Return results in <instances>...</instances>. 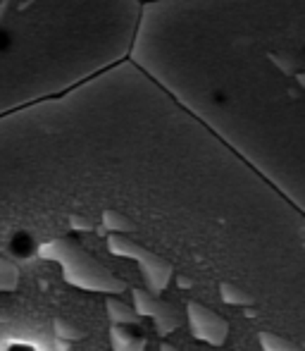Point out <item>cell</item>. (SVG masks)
I'll return each instance as SVG.
<instances>
[{
    "mask_svg": "<svg viewBox=\"0 0 305 351\" xmlns=\"http://www.w3.org/2000/svg\"><path fill=\"white\" fill-rule=\"evenodd\" d=\"M160 351H184V349L174 347V344H170V342H162V347H160Z\"/></svg>",
    "mask_w": 305,
    "mask_h": 351,
    "instance_id": "cell-15",
    "label": "cell"
},
{
    "mask_svg": "<svg viewBox=\"0 0 305 351\" xmlns=\"http://www.w3.org/2000/svg\"><path fill=\"white\" fill-rule=\"evenodd\" d=\"M55 347H57V351H70V342H65V339H57Z\"/></svg>",
    "mask_w": 305,
    "mask_h": 351,
    "instance_id": "cell-14",
    "label": "cell"
},
{
    "mask_svg": "<svg viewBox=\"0 0 305 351\" xmlns=\"http://www.w3.org/2000/svg\"><path fill=\"white\" fill-rule=\"evenodd\" d=\"M107 251L115 256H124V258L136 261L150 294H160V291L167 289L174 268L160 254L146 249V246H141L139 241H134L129 234H122V232H107Z\"/></svg>",
    "mask_w": 305,
    "mask_h": 351,
    "instance_id": "cell-3",
    "label": "cell"
},
{
    "mask_svg": "<svg viewBox=\"0 0 305 351\" xmlns=\"http://www.w3.org/2000/svg\"><path fill=\"white\" fill-rule=\"evenodd\" d=\"M260 347L265 351H303L296 342L274 332H260Z\"/></svg>",
    "mask_w": 305,
    "mask_h": 351,
    "instance_id": "cell-11",
    "label": "cell"
},
{
    "mask_svg": "<svg viewBox=\"0 0 305 351\" xmlns=\"http://www.w3.org/2000/svg\"><path fill=\"white\" fill-rule=\"evenodd\" d=\"M127 60L272 177L305 136V0H144Z\"/></svg>",
    "mask_w": 305,
    "mask_h": 351,
    "instance_id": "cell-1",
    "label": "cell"
},
{
    "mask_svg": "<svg viewBox=\"0 0 305 351\" xmlns=\"http://www.w3.org/2000/svg\"><path fill=\"white\" fill-rule=\"evenodd\" d=\"M139 3H144V0H139Z\"/></svg>",
    "mask_w": 305,
    "mask_h": 351,
    "instance_id": "cell-16",
    "label": "cell"
},
{
    "mask_svg": "<svg viewBox=\"0 0 305 351\" xmlns=\"http://www.w3.org/2000/svg\"><path fill=\"white\" fill-rule=\"evenodd\" d=\"M220 294H222L224 304L231 306H253L255 304V296L250 291H246L243 287L234 285V282H222L220 285Z\"/></svg>",
    "mask_w": 305,
    "mask_h": 351,
    "instance_id": "cell-9",
    "label": "cell"
},
{
    "mask_svg": "<svg viewBox=\"0 0 305 351\" xmlns=\"http://www.w3.org/2000/svg\"><path fill=\"white\" fill-rule=\"evenodd\" d=\"M186 320H189L191 335L200 342H208L213 347H222L229 337V323L208 306L198 301H189L186 306Z\"/></svg>",
    "mask_w": 305,
    "mask_h": 351,
    "instance_id": "cell-4",
    "label": "cell"
},
{
    "mask_svg": "<svg viewBox=\"0 0 305 351\" xmlns=\"http://www.w3.org/2000/svg\"><path fill=\"white\" fill-rule=\"evenodd\" d=\"M19 287V268L10 258L0 256V291H14Z\"/></svg>",
    "mask_w": 305,
    "mask_h": 351,
    "instance_id": "cell-10",
    "label": "cell"
},
{
    "mask_svg": "<svg viewBox=\"0 0 305 351\" xmlns=\"http://www.w3.org/2000/svg\"><path fill=\"white\" fill-rule=\"evenodd\" d=\"M105 308H107V315H110V320L115 325H129V323H139L141 320V315L120 299H107Z\"/></svg>",
    "mask_w": 305,
    "mask_h": 351,
    "instance_id": "cell-8",
    "label": "cell"
},
{
    "mask_svg": "<svg viewBox=\"0 0 305 351\" xmlns=\"http://www.w3.org/2000/svg\"><path fill=\"white\" fill-rule=\"evenodd\" d=\"M67 222L75 232H96V222L91 220L88 215H81V213H70L67 215Z\"/></svg>",
    "mask_w": 305,
    "mask_h": 351,
    "instance_id": "cell-13",
    "label": "cell"
},
{
    "mask_svg": "<svg viewBox=\"0 0 305 351\" xmlns=\"http://www.w3.org/2000/svg\"><path fill=\"white\" fill-rule=\"evenodd\" d=\"M38 256L46 261H55L62 265V275L72 287L86 291H105V294H122L127 291V282L120 280L110 268L101 263L96 256H91L81 244L57 237L38 249Z\"/></svg>",
    "mask_w": 305,
    "mask_h": 351,
    "instance_id": "cell-2",
    "label": "cell"
},
{
    "mask_svg": "<svg viewBox=\"0 0 305 351\" xmlns=\"http://www.w3.org/2000/svg\"><path fill=\"white\" fill-rule=\"evenodd\" d=\"M131 296H134V311L141 318H152L160 337L170 335L172 330L181 328V323H184V315L172 304L157 299V294H150V291H146V289H134Z\"/></svg>",
    "mask_w": 305,
    "mask_h": 351,
    "instance_id": "cell-5",
    "label": "cell"
},
{
    "mask_svg": "<svg viewBox=\"0 0 305 351\" xmlns=\"http://www.w3.org/2000/svg\"><path fill=\"white\" fill-rule=\"evenodd\" d=\"M101 225L107 232H122V234H131L136 232V222L134 217H129L124 210L120 208H103L101 210Z\"/></svg>",
    "mask_w": 305,
    "mask_h": 351,
    "instance_id": "cell-7",
    "label": "cell"
},
{
    "mask_svg": "<svg viewBox=\"0 0 305 351\" xmlns=\"http://www.w3.org/2000/svg\"><path fill=\"white\" fill-rule=\"evenodd\" d=\"M53 330H55V337L65 339V342H79V339L86 337V332L67 318H53Z\"/></svg>",
    "mask_w": 305,
    "mask_h": 351,
    "instance_id": "cell-12",
    "label": "cell"
},
{
    "mask_svg": "<svg viewBox=\"0 0 305 351\" xmlns=\"http://www.w3.org/2000/svg\"><path fill=\"white\" fill-rule=\"evenodd\" d=\"M110 344L112 351H146V339L141 335H134L124 328V325H115L110 328Z\"/></svg>",
    "mask_w": 305,
    "mask_h": 351,
    "instance_id": "cell-6",
    "label": "cell"
}]
</instances>
